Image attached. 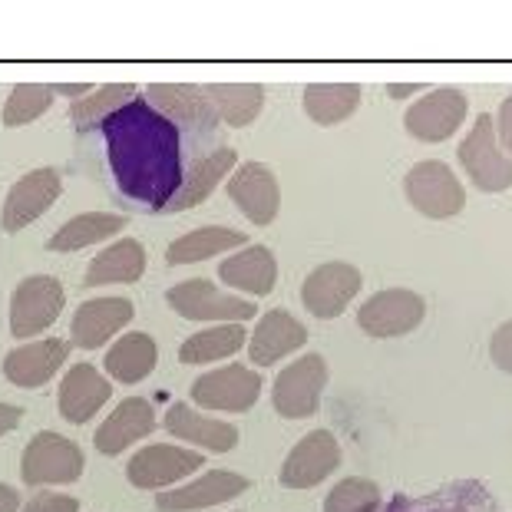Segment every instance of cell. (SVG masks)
<instances>
[{
  "label": "cell",
  "mask_w": 512,
  "mask_h": 512,
  "mask_svg": "<svg viewBox=\"0 0 512 512\" xmlns=\"http://www.w3.org/2000/svg\"><path fill=\"white\" fill-rule=\"evenodd\" d=\"M100 129L119 192L143 209L166 212L185 182L179 126L149 100L136 96L123 110L103 119Z\"/></svg>",
  "instance_id": "1"
},
{
  "label": "cell",
  "mask_w": 512,
  "mask_h": 512,
  "mask_svg": "<svg viewBox=\"0 0 512 512\" xmlns=\"http://www.w3.org/2000/svg\"><path fill=\"white\" fill-rule=\"evenodd\" d=\"M403 192H407V202L413 209L427 215V219H453L466 205V192L460 179L440 159L417 162L407 172V179H403Z\"/></svg>",
  "instance_id": "2"
},
{
  "label": "cell",
  "mask_w": 512,
  "mask_h": 512,
  "mask_svg": "<svg viewBox=\"0 0 512 512\" xmlns=\"http://www.w3.org/2000/svg\"><path fill=\"white\" fill-rule=\"evenodd\" d=\"M86 456L73 440L60 433L43 430L27 443L24 463H20V479L27 486H50V483H76L83 476Z\"/></svg>",
  "instance_id": "3"
},
{
  "label": "cell",
  "mask_w": 512,
  "mask_h": 512,
  "mask_svg": "<svg viewBox=\"0 0 512 512\" xmlns=\"http://www.w3.org/2000/svg\"><path fill=\"white\" fill-rule=\"evenodd\" d=\"M169 308L182 314L185 321H225V324H242L255 318V304L242 301L235 294H225L205 278L182 281V285L166 291Z\"/></svg>",
  "instance_id": "4"
},
{
  "label": "cell",
  "mask_w": 512,
  "mask_h": 512,
  "mask_svg": "<svg viewBox=\"0 0 512 512\" xmlns=\"http://www.w3.org/2000/svg\"><path fill=\"white\" fill-rule=\"evenodd\" d=\"M63 285L50 275H30L17 285L10 298V334L27 341L40 331H47L63 311Z\"/></svg>",
  "instance_id": "5"
},
{
  "label": "cell",
  "mask_w": 512,
  "mask_h": 512,
  "mask_svg": "<svg viewBox=\"0 0 512 512\" xmlns=\"http://www.w3.org/2000/svg\"><path fill=\"white\" fill-rule=\"evenodd\" d=\"M328 384V364L318 354H304L294 364H288L275 380V390H271V400H275V410L285 420H304L318 410L321 403V390Z\"/></svg>",
  "instance_id": "6"
},
{
  "label": "cell",
  "mask_w": 512,
  "mask_h": 512,
  "mask_svg": "<svg viewBox=\"0 0 512 512\" xmlns=\"http://www.w3.org/2000/svg\"><path fill=\"white\" fill-rule=\"evenodd\" d=\"M460 162L470 172L476 189L483 192H506L512 185V159L496 143L493 116H479L470 136L460 143Z\"/></svg>",
  "instance_id": "7"
},
{
  "label": "cell",
  "mask_w": 512,
  "mask_h": 512,
  "mask_svg": "<svg viewBox=\"0 0 512 512\" xmlns=\"http://www.w3.org/2000/svg\"><path fill=\"white\" fill-rule=\"evenodd\" d=\"M361 271L347 261H328V265L314 268L301 285V301L314 318L331 321L347 311V304L361 291Z\"/></svg>",
  "instance_id": "8"
},
{
  "label": "cell",
  "mask_w": 512,
  "mask_h": 512,
  "mask_svg": "<svg viewBox=\"0 0 512 512\" xmlns=\"http://www.w3.org/2000/svg\"><path fill=\"white\" fill-rule=\"evenodd\" d=\"M427 314V301L420 298L417 291L407 288H387L377 291L374 298L364 301L361 314H357V324L364 328L370 337H400L410 334Z\"/></svg>",
  "instance_id": "9"
},
{
  "label": "cell",
  "mask_w": 512,
  "mask_h": 512,
  "mask_svg": "<svg viewBox=\"0 0 512 512\" xmlns=\"http://www.w3.org/2000/svg\"><path fill=\"white\" fill-rule=\"evenodd\" d=\"M258 397H261V377L242 364L219 367L192 384V400L209 410L245 413L255 407Z\"/></svg>",
  "instance_id": "10"
},
{
  "label": "cell",
  "mask_w": 512,
  "mask_h": 512,
  "mask_svg": "<svg viewBox=\"0 0 512 512\" xmlns=\"http://www.w3.org/2000/svg\"><path fill=\"white\" fill-rule=\"evenodd\" d=\"M466 110H470L466 96L460 90L443 86V90H433L423 100L413 103L407 116H403V126L420 143H443V139H450L460 129Z\"/></svg>",
  "instance_id": "11"
},
{
  "label": "cell",
  "mask_w": 512,
  "mask_h": 512,
  "mask_svg": "<svg viewBox=\"0 0 512 512\" xmlns=\"http://www.w3.org/2000/svg\"><path fill=\"white\" fill-rule=\"evenodd\" d=\"M63 189L60 172L57 169H34L27 172L24 179H17L10 185L7 199H4V212H0V228L4 232H20L34 219H40L43 212L57 202V195Z\"/></svg>",
  "instance_id": "12"
},
{
  "label": "cell",
  "mask_w": 512,
  "mask_h": 512,
  "mask_svg": "<svg viewBox=\"0 0 512 512\" xmlns=\"http://www.w3.org/2000/svg\"><path fill=\"white\" fill-rule=\"evenodd\" d=\"M202 463L205 460L199 453L182 450V446L156 443V446L139 450L133 460H129L126 476L136 489H162V486L179 483V479H185L195 470H202Z\"/></svg>",
  "instance_id": "13"
},
{
  "label": "cell",
  "mask_w": 512,
  "mask_h": 512,
  "mask_svg": "<svg viewBox=\"0 0 512 512\" xmlns=\"http://www.w3.org/2000/svg\"><path fill=\"white\" fill-rule=\"evenodd\" d=\"M341 463V446H337L334 433L314 430L288 453L285 466H281V483L288 489H308L324 483Z\"/></svg>",
  "instance_id": "14"
},
{
  "label": "cell",
  "mask_w": 512,
  "mask_h": 512,
  "mask_svg": "<svg viewBox=\"0 0 512 512\" xmlns=\"http://www.w3.org/2000/svg\"><path fill=\"white\" fill-rule=\"evenodd\" d=\"M228 195L238 209L245 212L248 222L255 225H271L278 219L281 209V189L275 172L261 162H245V166L235 169V176L228 179Z\"/></svg>",
  "instance_id": "15"
},
{
  "label": "cell",
  "mask_w": 512,
  "mask_h": 512,
  "mask_svg": "<svg viewBox=\"0 0 512 512\" xmlns=\"http://www.w3.org/2000/svg\"><path fill=\"white\" fill-rule=\"evenodd\" d=\"M146 100L176 126L195 129V133H209V129H215V123H219V113H215L209 93L199 90V86L152 83Z\"/></svg>",
  "instance_id": "16"
},
{
  "label": "cell",
  "mask_w": 512,
  "mask_h": 512,
  "mask_svg": "<svg viewBox=\"0 0 512 512\" xmlns=\"http://www.w3.org/2000/svg\"><path fill=\"white\" fill-rule=\"evenodd\" d=\"M129 321H133V301L93 298L76 308L73 324H70V337L76 347H83V351H96V347H103L119 328H126Z\"/></svg>",
  "instance_id": "17"
},
{
  "label": "cell",
  "mask_w": 512,
  "mask_h": 512,
  "mask_svg": "<svg viewBox=\"0 0 512 512\" xmlns=\"http://www.w3.org/2000/svg\"><path fill=\"white\" fill-rule=\"evenodd\" d=\"M67 354H70V344L60 341V337H47V341L17 347V351L7 354L4 377L14 387H24V390L43 387L63 364H67Z\"/></svg>",
  "instance_id": "18"
},
{
  "label": "cell",
  "mask_w": 512,
  "mask_h": 512,
  "mask_svg": "<svg viewBox=\"0 0 512 512\" xmlns=\"http://www.w3.org/2000/svg\"><path fill=\"white\" fill-rule=\"evenodd\" d=\"M248 489V479L228 470H212L199 476L189 486H176L169 493L156 496V506L162 512H189V509H205V506H219L228 503V499L242 496Z\"/></svg>",
  "instance_id": "19"
},
{
  "label": "cell",
  "mask_w": 512,
  "mask_h": 512,
  "mask_svg": "<svg viewBox=\"0 0 512 512\" xmlns=\"http://www.w3.org/2000/svg\"><path fill=\"white\" fill-rule=\"evenodd\" d=\"M156 427V413H152V403L143 397H129L103 420V427L96 430V450L106 456L123 453L126 446H133L136 440H143Z\"/></svg>",
  "instance_id": "20"
},
{
  "label": "cell",
  "mask_w": 512,
  "mask_h": 512,
  "mask_svg": "<svg viewBox=\"0 0 512 512\" xmlns=\"http://www.w3.org/2000/svg\"><path fill=\"white\" fill-rule=\"evenodd\" d=\"M304 344H308V328H304L294 314L268 311L252 334L248 357H252V364H258V367H271V364H278L285 354L298 351V347H304Z\"/></svg>",
  "instance_id": "21"
},
{
  "label": "cell",
  "mask_w": 512,
  "mask_h": 512,
  "mask_svg": "<svg viewBox=\"0 0 512 512\" xmlns=\"http://www.w3.org/2000/svg\"><path fill=\"white\" fill-rule=\"evenodd\" d=\"M113 387L93 364H76L67 370L60 384V413L70 423H86L96 417V410L110 400Z\"/></svg>",
  "instance_id": "22"
},
{
  "label": "cell",
  "mask_w": 512,
  "mask_h": 512,
  "mask_svg": "<svg viewBox=\"0 0 512 512\" xmlns=\"http://www.w3.org/2000/svg\"><path fill=\"white\" fill-rule=\"evenodd\" d=\"M166 430L172 433V437L189 440L195 446H205V450H212V453H228L238 446V430L232 427V423L212 420L199 410L185 407V403H172L169 407Z\"/></svg>",
  "instance_id": "23"
},
{
  "label": "cell",
  "mask_w": 512,
  "mask_h": 512,
  "mask_svg": "<svg viewBox=\"0 0 512 512\" xmlns=\"http://www.w3.org/2000/svg\"><path fill=\"white\" fill-rule=\"evenodd\" d=\"M146 271V248L136 238H123L110 248H103L100 255L86 268L83 285L100 288V285H136Z\"/></svg>",
  "instance_id": "24"
},
{
  "label": "cell",
  "mask_w": 512,
  "mask_h": 512,
  "mask_svg": "<svg viewBox=\"0 0 512 512\" xmlns=\"http://www.w3.org/2000/svg\"><path fill=\"white\" fill-rule=\"evenodd\" d=\"M235 162H238L235 149H228V146L209 152V156H202L189 169V176H185L179 195L166 205V212H185V209H195V205H202L215 192V185H219L228 176V172L235 169Z\"/></svg>",
  "instance_id": "25"
},
{
  "label": "cell",
  "mask_w": 512,
  "mask_h": 512,
  "mask_svg": "<svg viewBox=\"0 0 512 512\" xmlns=\"http://www.w3.org/2000/svg\"><path fill=\"white\" fill-rule=\"evenodd\" d=\"M219 278L238 291L268 294L278 281V261L268 248L252 245V248H242V252L232 258H225L219 268Z\"/></svg>",
  "instance_id": "26"
},
{
  "label": "cell",
  "mask_w": 512,
  "mask_h": 512,
  "mask_svg": "<svg viewBox=\"0 0 512 512\" xmlns=\"http://www.w3.org/2000/svg\"><path fill=\"white\" fill-rule=\"evenodd\" d=\"M159 361V347L149 334L133 331L123 334L106 354V374L119 384H139L152 374V367Z\"/></svg>",
  "instance_id": "27"
},
{
  "label": "cell",
  "mask_w": 512,
  "mask_h": 512,
  "mask_svg": "<svg viewBox=\"0 0 512 512\" xmlns=\"http://www.w3.org/2000/svg\"><path fill=\"white\" fill-rule=\"evenodd\" d=\"M245 242L248 235L238 232V228H225V225L195 228V232L182 235L169 245L166 261L169 265H192V261H205L219 252H228V248H242Z\"/></svg>",
  "instance_id": "28"
},
{
  "label": "cell",
  "mask_w": 512,
  "mask_h": 512,
  "mask_svg": "<svg viewBox=\"0 0 512 512\" xmlns=\"http://www.w3.org/2000/svg\"><path fill=\"white\" fill-rule=\"evenodd\" d=\"M123 228H126L123 215L83 212V215H76V219H70L67 225H63L60 232L47 242V248L50 252H80V248L106 242V238H113L116 232H123Z\"/></svg>",
  "instance_id": "29"
},
{
  "label": "cell",
  "mask_w": 512,
  "mask_h": 512,
  "mask_svg": "<svg viewBox=\"0 0 512 512\" xmlns=\"http://www.w3.org/2000/svg\"><path fill=\"white\" fill-rule=\"evenodd\" d=\"M361 106V86L354 83H318L304 90V113L318 126H337L351 119Z\"/></svg>",
  "instance_id": "30"
},
{
  "label": "cell",
  "mask_w": 512,
  "mask_h": 512,
  "mask_svg": "<svg viewBox=\"0 0 512 512\" xmlns=\"http://www.w3.org/2000/svg\"><path fill=\"white\" fill-rule=\"evenodd\" d=\"M209 100L215 106L228 126L242 129L248 123H255L261 106H265V90L255 83H242V86H225V83H215V86H205Z\"/></svg>",
  "instance_id": "31"
},
{
  "label": "cell",
  "mask_w": 512,
  "mask_h": 512,
  "mask_svg": "<svg viewBox=\"0 0 512 512\" xmlns=\"http://www.w3.org/2000/svg\"><path fill=\"white\" fill-rule=\"evenodd\" d=\"M245 344V328L242 324H222V328H209L192 334L189 341L179 347V361L182 364H209V361H222V357H232L242 351Z\"/></svg>",
  "instance_id": "32"
},
{
  "label": "cell",
  "mask_w": 512,
  "mask_h": 512,
  "mask_svg": "<svg viewBox=\"0 0 512 512\" xmlns=\"http://www.w3.org/2000/svg\"><path fill=\"white\" fill-rule=\"evenodd\" d=\"M136 100V86L133 83H113V86H103V90H96L90 96H83V100L73 103V126L76 129H90L96 123H103V119H110L116 110H123L126 103Z\"/></svg>",
  "instance_id": "33"
},
{
  "label": "cell",
  "mask_w": 512,
  "mask_h": 512,
  "mask_svg": "<svg viewBox=\"0 0 512 512\" xmlns=\"http://www.w3.org/2000/svg\"><path fill=\"white\" fill-rule=\"evenodd\" d=\"M53 96H57L53 86H40V83H20V86H14V93H10L4 113H0V123H4V126H27V123H34V119H40L53 106Z\"/></svg>",
  "instance_id": "34"
},
{
  "label": "cell",
  "mask_w": 512,
  "mask_h": 512,
  "mask_svg": "<svg viewBox=\"0 0 512 512\" xmlns=\"http://www.w3.org/2000/svg\"><path fill=\"white\" fill-rule=\"evenodd\" d=\"M380 509V489L364 476L341 479L328 499H324V512H377Z\"/></svg>",
  "instance_id": "35"
},
{
  "label": "cell",
  "mask_w": 512,
  "mask_h": 512,
  "mask_svg": "<svg viewBox=\"0 0 512 512\" xmlns=\"http://www.w3.org/2000/svg\"><path fill=\"white\" fill-rule=\"evenodd\" d=\"M489 357H493V364L499 370L512 374V321H506L503 328L493 334V341H489Z\"/></svg>",
  "instance_id": "36"
},
{
  "label": "cell",
  "mask_w": 512,
  "mask_h": 512,
  "mask_svg": "<svg viewBox=\"0 0 512 512\" xmlns=\"http://www.w3.org/2000/svg\"><path fill=\"white\" fill-rule=\"evenodd\" d=\"M24 512H80V503L63 493H37L24 506Z\"/></svg>",
  "instance_id": "37"
},
{
  "label": "cell",
  "mask_w": 512,
  "mask_h": 512,
  "mask_svg": "<svg viewBox=\"0 0 512 512\" xmlns=\"http://www.w3.org/2000/svg\"><path fill=\"white\" fill-rule=\"evenodd\" d=\"M499 143L506 152H512V96H506L499 106Z\"/></svg>",
  "instance_id": "38"
},
{
  "label": "cell",
  "mask_w": 512,
  "mask_h": 512,
  "mask_svg": "<svg viewBox=\"0 0 512 512\" xmlns=\"http://www.w3.org/2000/svg\"><path fill=\"white\" fill-rule=\"evenodd\" d=\"M20 417H24V410L20 407H14V403H0V437L14 430L20 423Z\"/></svg>",
  "instance_id": "39"
},
{
  "label": "cell",
  "mask_w": 512,
  "mask_h": 512,
  "mask_svg": "<svg viewBox=\"0 0 512 512\" xmlns=\"http://www.w3.org/2000/svg\"><path fill=\"white\" fill-rule=\"evenodd\" d=\"M20 509V493L14 486L0 483V512H17Z\"/></svg>",
  "instance_id": "40"
},
{
  "label": "cell",
  "mask_w": 512,
  "mask_h": 512,
  "mask_svg": "<svg viewBox=\"0 0 512 512\" xmlns=\"http://www.w3.org/2000/svg\"><path fill=\"white\" fill-rule=\"evenodd\" d=\"M53 90L63 93V96H73V100H83V96L90 93L93 86L90 83H63V86H53Z\"/></svg>",
  "instance_id": "41"
},
{
  "label": "cell",
  "mask_w": 512,
  "mask_h": 512,
  "mask_svg": "<svg viewBox=\"0 0 512 512\" xmlns=\"http://www.w3.org/2000/svg\"><path fill=\"white\" fill-rule=\"evenodd\" d=\"M413 90H417V86H387L390 96H410Z\"/></svg>",
  "instance_id": "42"
}]
</instances>
